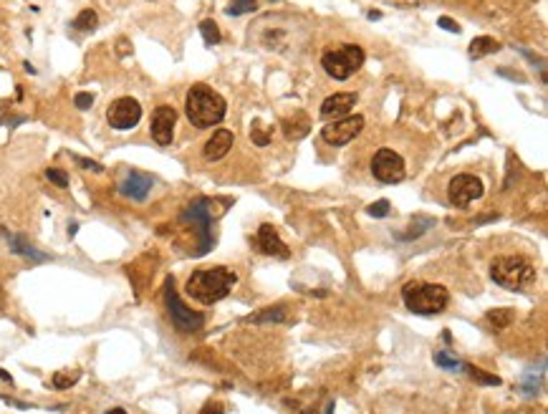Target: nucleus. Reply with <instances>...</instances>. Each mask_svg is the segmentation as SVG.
Here are the masks:
<instances>
[{
	"label": "nucleus",
	"mask_w": 548,
	"mask_h": 414,
	"mask_svg": "<svg viewBox=\"0 0 548 414\" xmlns=\"http://www.w3.org/2000/svg\"><path fill=\"white\" fill-rule=\"evenodd\" d=\"M185 111H187V119L193 121V126L207 129V126H215L225 119L228 104H225V99L220 97L217 91H212L210 86L195 84L193 89L187 91Z\"/></svg>",
	"instance_id": "obj_1"
},
{
	"label": "nucleus",
	"mask_w": 548,
	"mask_h": 414,
	"mask_svg": "<svg viewBox=\"0 0 548 414\" xmlns=\"http://www.w3.org/2000/svg\"><path fill=\"white\" fill-rule=\"evenodd\" d=\"M238 283V276L228 268H207V270H195L193 276L187 278V293L193 296L197 303H217L233 291Z\"/></svg>",
	"instance_id": "obj_2"
},
{
	"label": "nucleus",
	"mask_w": 548,
	"mask_h": 414,
	"mask_svg": "<svg viewBox=\"0 0 548 414\" xmlns=\"http://www.w3.org/2000/svg\"><path fill=\"white\" fill-rule=\"evenodd\" d=\"M402 300L412 313L432 316V313L445 311L447 303H450V293H447V288L440 286V283L410 281L402 288Z\"/></svg>",
	"instance_id": "obj_3"
},
{
	"label": "nucleus",
	"mask_w": 548,
	"mask_h": 414,
	"mask_svg": "<svg viewBox=\"0 0 548 414\" xmlns=\"http://www.w3.org/2000/svg\"><path fill=\"white\" fill-rule=\"evenodd\" d=\"M490 278L508 291H523L536 283V265L523 255H503L490 265Z\"/></svg>",
	"instance_id": "obj_4"
},
{
	"label": "nucleus",
	"mask_w": 548,
	"mask_h": 414,
	"mask_svg": "<svg viewBox=\"0 0 548 414\" xmlns=\"http://www.w3.org/2000/svg\"><path fill=\"white\" fill-rule=\"evenodd\" d=\"M321 66L336 81H346L364 66V51L354 43H343L339 49H329L321 56Z\"/></svg>",
	"instance_id": "obj_5"
},
{
	"label": "nucleus",
	"mask_w": 548,
	"mask_h": 414,
	"mask_svg": "<svg viewBox=\"0 0 548 414\" xmlns=\"http://www.w3.org/2000/svg\"><path fill=\"white\" fill-rule=\"evenodd\" d=\"M164 306H167V313H169V318H172L175 329L182 331V334H195V331H200L202 324H205V316H202V313L193 311V308H187L185 303H182V298L175 291V281H172V278H167V286H164Z\"/></svg>",
	"instance_id": "obj_6"
},
{
	"label": "nucleus",
	"mask_w": 548,
	"mask_h": 414,
	"mask_svg": "<svg viewBox=\"0 0 548 414\" xmlns=\"http://www.w3.org/2000/svg\"><path fill=\"white\" fill-rule=\"evenodd\" d=\"M372 174L384 185H397L404 180V159L391 150H379L372 159Z\"/></svg>",
	"instance_id": "obj_7"
},
{
	"label": "nucleus",
	"mask_w": 548,
	"mask_h": 414,
	"mask_svg": "<svg viewBox=\"0 0 548 414\" xmlns=\"http://www.w3.org/2000/svg\"><path fill=\"white\" fill-rule=\"evenodd\" d=\"M106 119H109V124L114 126V129L127 132V129H134V126L139 124V119H142V106H139L137 99L121 97L109 106Z\"/></svg>",
	"instance_id": "obj_8"
},
{
	"label": "nucleus",
	"mask_w": 548,
	"mask_h": 414,
	"mask_svg": "<svg viewBox=\"0 0 548 414\" xmlns=\"http://www.w3.org/2000/svg\"><path fill=\"white\" fill-rule=\"evenodd\" d=\"M364 129V116L354 114V116H343V119H336L331 121L329 126L321 129V137L324 142H329L331 147H343L349 145L351 139Z\"/></svg>",
	"instance_id": "obj_9"
},
{
	"label": "nucleus",
	"mask_w": 548,
	"mask_h": 414,
	"mask_svg": "<svg viewBox=\"0 0 548 414\" xmlns=\"http://www.w3.org/2000/svg\"><path fill=\"white\" fill-rule=\"evenodd\" d=\"M207 205H210L207 200H197V202L190 205L185 210V215H182V220L195 222L200 230V245H197V250H195V255H205L212 245V233H210L212 217H210V212H207Z\"/></svg>",
	"instance_id": "obj_10"
},
{
	"label": "nucleus",
	"mask_w": 548,
	"mask_h": 414,
	"mask_svg": "<svg viewBox=\"0 0 548 414\" xmlns=\"http://www.w3.org/2000/svg\"><path fill=\"white\" fill-rule=\"evenodd\" d=\"M482 182L477 180L475 174H458V177H452L450 180V187H447V195H450V202L455 207H465L470 205L473 200H480L482 197Z\"/></svg>",
	"instance_id": "obj_11"
},
{
	"label": "nucleus",
	"mask_w": 548,
	"mask_h": 414,
	"mask_svg": "<svg viewBox=\"0 0 548 414\" xmlns=\"http://www.w3.org/2000/svg\"><path fill=\"white\" fill-rule=\"evenodd\" d=\"M175 124H177V111L172 106H157L152 114V139L157 145L167 147L175 137Z\"/></svg>",
	"instance_id": "obj_12"
},
{
	"label": "nucleus",
	"mask_w": 548,
	"mask_h": 414,
	"mask_svg": "<svg viewBox=\"0 0 548 414\" xmlns=\"http://www.w3.org/2000/svg\"><path fill=\"white\" fill-rule=\"evenodd\" d=\"M354 104H356V94H351V91L334 94V97H329L324 104H321V119H324V121L343 119V116H346L351 109H354Z\"/></svg>",
	"instance_id": "obj_13"
},
{
	"label": "nucleus",
	"mask_w": 548,
	"mask_h": 414,
	"mask_svg": "<svg viewBox=\"0 0 548 414\" xmlns=\"http://www.w3.org/2000/svg\"><path fill=\"white\" fill-rule=\"evenodd\" d=\"M150 190H152V177L145 172H137V169H132L119 185V193L129 200H137V202H142L150 195Z\"/></svg>",
	"instance_id": "obj_14"
},
{
	"label": "nucleus",
	"mask_w": 548,
	"mask_h": 414,
	"mask_svg": "<svg viewBox=\"0 0 548 414\" xmlns=\"http://www.w3.org/2000/svg\"><path fill=\"white\" fill-rule=\"evenodd\" d=\"M258 248L265 255H276V258H288L291 250L286 248V243L278 238L273 225H260L258 228Z\"/></svg>",
	"instance_id": "obj_15"
},
{
	"label": "nucleus",
	"mask_w": 548,
	"mask_h": 414,
	"mask_svg": "<svg viewBox=\"0 0 548 414\" xmlns=\"http://www.w3.org/2000/svg\"><path fill=\"white\" fill-rule=\"evenodd\" d=\"M235 137L233 132H228V129H217L215 134H212L210 139H207V145H205V159H210V162H217V159H223L225 154L230 152V147H233Z\"/></svg>",
	"instance_id": "obj_16"
},
{
	"label": "nucleus",
	"mask_w": 548,
	"mask_h": 414,
	"mask_svg": "<svg viewBox=\"0 0 548 414\" xmlns=\"http://www.w3.org/2000/svg\"><path fill=\"white\" fill-rule=\"evenodd\" d=\"M308 129H311V124H308L306 114H293V119H286V121H284V134H286V139H293V142H298V139L306 137Z\"/></svg>",
	"instance_id": "obj_17"
},
{
	"label": "nucleus",
	"mask_w": 548,
	"mask_h": 414,
	"mask_svg": "<svg viewBox=\"0 0 548 414\" xmlns=\"http://www.w3.org/2000/svg\"><path fill=\"white\" fill-rule=\"evenodd\" d=\"M498 51H500V43L490 36H480L470 43V56H473V59H482V56L498 54Z\"/></svg>",
	"instance_id": "obj_18"
},
{
	"label": "nucleus",
	"mask_w": 548,
	"mask_h": 414,
	"mask_svg": "<svg viewBox=\"0 0 548 414\" xmlns=\"http://www.w3.org/2000/svg\"><path fill=\"white\" fill-rule=\"evenodd\" d=\"M513 321V311L511 308H495V311L485 313V324L490 331H503L508 329V324Z\"/></svg>",
	"instance_id": "obj_19"
},
{
	"label": "nucleus",
	"mask_w": 548,
	"mask_h": 414,
	"mask_svg": "<svg viewBox=\"0 0 548 414\" xmlns=\"http://www.w3.org/2000/svg\"><path fill=\"white\" fill-rule=\"evenodd\" d=\"M11 248H13V252L25 255V258H30V260H38V263H41V260H49L46 255H43V252H38L36 248H30L28 243L23 241V238H18V235H16V238H11Z\"/></svg>",
	"instance_id": "obj_20"
},
{
	"label": "nucleus",
	"mask_w": 548,
	"mask_h": 414,
	"mask_svg": "<svg viewBox=\"0 0 548 414\" xmlns=\"http://www.w3.org/2000/svg\"><path fill=\"white\" fill-rule=\"evenodd\" d=\"M99 25V16L91 8H86V11H81L76 16V20H73V28L76 30H84V33H91V30Z\"/></svg>",
	"instance_id": "obj_21"
},
{
	"label": "nucleus",
	"mask_w": 548,
	"mask_h": 414,
	"mask_svg": "<svg viewBox=\"0 0 548 414\" xmlns=\"http://www.w3.org/2000/svg\"><path fill=\"white\" fill-rule=\"evenodd\" d=\"M78 377H81L78 369H73V372H56L51 382H54L56 389H71V386L78 382Z\"/></svg>",
	"instance_id": "obj_22"
},
{
	"label": "nucleus",
	"mask_w": 548,
	"mask_h": 414,
	"mask_svg": "<svg viewBox=\"0 0 548 414\" xmlns=\"http://www.w3.org/2000/svg\"><path fill=\"white\" fill-rule=\"evenodd\" d=\"M463 369L470 374V377L475 379V382H480V384H488V386H498L500 384V377H495V374H485L482 369H477V366L463 364Z\"/></svg>",
	"instance_id": "obj_23"
},
{
	"label": "nucleus",
	"mask_w": 548,
	"mask_h": 414,
	"mask_svg": "<svg viewBox=\"0 0 548 414\" xmlns=\"http://www.w3.org/2000/svg\"><path fill=\"white\" fill-rule=\"evenodd\" d=\"M200 33H202V38H205L207 46H215V43H220V38H223V36H220V28H217V23H215V20H210V18L200 23Z\"/></svg>",
	"instance_id": "obj_24"
},
{
	"label": "nucleus",
	"mask_w": 548,
	"mask_h": 414,
	"mask_svg": "<svg viewBox=\"0 0 548 414\" xmlns=\"http://www.w3.org/2000/svg\"><path fill=\"white\" fill-rule=\"evenodd\" d=\"M434 364L447 369V372H463V361L450 356L447 351H437V354H434Z\"/></svg>",
	"instance_id": "obj_25"
},
{
	"label": "nucleus",
	"mask_w": 548,
	"mask_h": 414,
	"mask_svg": "<svg viewBox=\"0 0 548 414\" xmlns=\"http://www.w3.org/2000/svg\"><path fill=\"white\" fill-rule=\"evenodd\" d=\"M258 8L255 0H230L228 16H243V13H253Z\"/></svg>",
	"instance_id": "obj_26"
},
{
	"label": "nucleus",
	"mask_w": 548,
	"mask_h": 414,
	"mask_svg": "<svg viewBox=\"0 0 548 414\" xmlns=\"http://www.w3.org/2000/svg\"><path fill=\"white\" fill-rule=\"evenodd\" d=\"M284 318H286L284 306H278V308H273V311L260 313V316H250V318H248V321H255V324H263V321H284Z\"/></svg>",
	"instance_id": "obj_27"
},
{
	"label": "nucleus",
	"mask_w": 548,
	"mask_h": 414,
	"mask_svg": "<svg viewBox=\"0 0 548 414\" xmlns=\"http://www.w3.org/2000/svg\"><path fill=\"white\" fill-rule=\"evenodd\" d=\"M250 137H253V142L258 147H268V142H271V137L260 129V121H253V129H250Z\"/></svg>",
	"instance_id": "obj_28"
},
{
	"label": "nucleus",
	"mask_w": 548,
	"mask_h": 414,
	"mask_svg": "<svg viewBox=\"0 0 548 414\" xmlns=\"http://www.w3.org/2000/svg\"><path fill=\"white\" fill-rule=\"evenodd\" d=\"M46 177H49L51 182H54L56 187H68V177H66V172H61V169H46Z\"/></svg>",
	"instance_id": "obj_29"
},
{
	"label": "nucleus",
	"mask_w": 548,
	"mask_h": 414,
	"mask_svg": "<svg viewBox=\"0 0 548 414\" xmlns=\"http://www.w3.org/2000/svg\"><path fill=\"white\" fill-rule=\"evenodd\" d=\"M389 200H379V202H374V205H369V215L372 217H384V215H389Z\"/></svg>",
	"instance_id": "obj_30"
},
{
	"label": "nucleus",
	"mask_w": 548,
	"mask_h": 414,
	"mask_svg": "<svg viewBox=\"0 0 548 414\" xmlns=\"http://www.w3.org/2000/svg\"><path fill=\"white\" fill-rule=\"evenodd\" d=\"M73 162L76 164H81L84 169H91V172H104V167L99 162H94V159H84V157H78V154H73Z\"/></svg>",
	"instance_id": "obj_31"
},
{
	"label": "nucleus",
	"mask_w": 548,
	"mask_h": 414,
	"mask_svg": "<svg viewBox=\"0 0 548 414\" xmlns=\"http://www.w3.org/2000/svg\"><path fill=\"white\" fill-rule=\"evenodd\" d=\"M73 104H76L78 109H89L91 104H94V97H91V94H86V91H81V94H76Z\"/></svg>",
	"instance_id": "obj_32"
},
{
	"label": "nucleus",
	"mask_w": 548,
	"mask_h": 414,
	"mask_svg": "<svg viewBox=\"0 0 548 414\" xmlns=\"http://www.w3.org/2000/svg\"><path fill=\"white\" fill-rule=\"evenodd\" d=\"M200 414H225V409H223V404L210 402V404H205V409H202Z\"/></svg>",
	"instance_id": "obj_33"
},
{
	"label": "nucleus",
	"mask_w": 548,
	"mask_h": 414,
	"mask_svg": "<svg viewBox=\"0 0 548 414\" xmlns=\"http://www.w3.org/2000/svg\"><path fill=\"white\" fill-rule=\"evenodd\" d=\"M440 25H442V28H445V30H450V33H460V25L455 23V20L445 18V16H442V18H440Z\"/></svg>",
	"instance_id": "obj_34"
},
{
	"label": "nucleus",
	"mask_w": 548,
	"mask_h": 414,
	"mask_svg": "<svg viewBox=\"0 0 548 414\" xmlns=\"http://www.w3.org/2000/svg\"><path fill=\"white\" fill-rule=\"evenodd\" d=\"M3 402H6V404H13V407H18V409H30L28 404H23V402H16V399H11V396H3Z\"/></svg>",
	"instance_id": "obj_35"
},
{
	"label": "nucleus",
	"mask_w": 548,
	"mask_h": 414,
	"mask_svg": "<svg viewBox=\"0 0 548 414\" xmlns=\"http://www.w3.org/2000/svg\"><path fill=\"white\" fill-rule=\"evenodd\" d=\"M0 382H6V384H13V377H11L8 372H3V369H0Z\"/></svg>",
	"instance_id": "obj_36"
},
{
	"label": "nucleus",
	"mask_w": 548,
	"mask_h": 414,
	"mask_svg": "<svg viewBox=\"0 0 548 414\" xmlns=\"http://www.w3.org/2000/svg\"><path fill=\"white\" fill-rule=\"evenodd\" d=\"M106 414H127V412H124V409H119V407H116V409H109Z\"/></svg>",
	"instance_id": "obj_37"
},
{
	"label": "nucleus",
	"mask_w": 548,
	"mask_h": 414,
	"mask_svg": "<svg viewBox=\"0 0 548 414\" xmlns=\"http://www.w3.org/2000/svg\"><path fill=\"white\" fill-rule=\"evenodd\" d=\"M326 414H334V402H329V407H326Z\"/></svg>",
	"instance_id": "obj_38"
}]
</instances>
